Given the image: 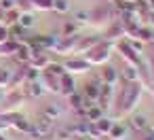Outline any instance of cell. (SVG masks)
I'll return each instance as SVG.
<instances>
[{
	"mask_svg": "<svg viewBox=\"0 0 154 140\" xmlns=\"http://www.w3.org/2000/svg\"><path fill=\"white\" fill-rule=\"evenodd\" d=\"M72 140H89V138H87V136H74Z\"/></svg>",
	"mask_w": 154,
	"mask_h": 140,
	"instance_id": "42",
	"label": "cell"
},
{
	"mask_svg": "<svg viewBox=\"0 0 154 140\" xmlns=\"http://www.w3.org/2000/svg\"><path fill=\"white\" fill-rule=\"evenodd\" d=\"M99 89H101V81H99V79H95V81H91V83H87V85H85V93H82V98H85V100H89V102H95V104H97Z\"/></svg>",
	"mask_w": 154,
	"mask_h": 140,
	"instance_id": "7",
	"label": "cell"
},
{
	"mask_svg": "<svg viewBox=\"0 0 154 140\" xmlns=\"http://www.w3.org/2000/svg\"><path fill=\"white\" fill-rule=\"evenodd\" d=\"M112 123H114L112 119H108V117H101V119H99V121H95L93 125H95V129H97L101 136H108V134H110V129H112Z\"/></svg>",
	"mask_w": 154,
	"mask_h": 140,
	"instance_id": "21",
	"label": "cell"
},
{
	"mask_svg": "<svg viewBox=\"0 0 154 140\" xmlns=\"http://www.w3.org/2000/svg\"><path fill=\"white\" fill-rule=\"evenodd\" d=\"M78 38H80V34H72V36H61V38H59V43L55 45V51H57V53L74 51V47H76Z\"/></svg>",
	"mask_w": 154,
	"mask_h": 140,
	"instance_id": "6",
	"label": "cell"
},
{
	"mask_svg": "<svg viewBox=\"0 0 154 140\" xmlns=\"http://www.w3.org/2000/svg\"><path fill=\"white\" fill-rule=\"evenodd\" d=\"M15 51H17V43L15 41H7V43L0 45V55H13Z\"/></svg>",
	"mask_w": 154,
	"mask_h": 140,
	"instance_id": "30",
	"label": "cell"
},
{
	"mask_svg": "<svg viewBox=\"0 0 154 140\" xmlns=\"http://www.w3.org/2000/svg\"><path fill=\"white\" fill-rule=\"evenodd\" d=\"M152 43H154V28H152Z\"/></svg>",
	"mask_w": 154,
	"mask_h": 140,
	"instance_id": "44",
	"label": "cell"
},
{
	"mask_svg": "<svg viewBox=\"0 0 154 140\" xmlns=\"http://www.w3.org/2000/svg\"><path fill=\"white\" fill-rule=\"evenodd\" d=\"M23 85H26L23 87V96L26 98H38V96L45 93V87H42L40 81H32V83H23Z\"/></svg>",
	"mask_w": 154,
	"mask_h": 140,
	"instance_id": "14",
	"label": "cell"
},
{
	"mask_svg": "<svg viewBox=\"0 0 154 140\" xmlns=\"http://www.w3.org/2000/svg\"><path fill=\"white\" fill-rule=\"evenodd\" d=\"M76 91V83H74V79H72V74H61V79H59V93H63V96H72Z\"/></svg>",
	"mask_w": 154,
	"mask_h": 140,
	"instance_id": "11",
	"label": "cell"
},
{
	"mask_svg": "<svg viewBox=\"0 0 154 140\" xmlns=\"http://www.w3.org/2000/svg\"><path fill=\"white\" fill-rule=\"evenodd\" d=\"M32 81H40V70H36L32 66H26V81L23 83H32Z\"/></svg>",
	"mask_w": 154,
	"mask_h": 140,
	"instance_id": "32",
	"label": "cell"
},
{
	"mask_svg": "<svg viewBox=\"0 0 154 140\" xmlns=\"http://www.w3.org/2000/svg\"><path fill=\"white\" fill-rule=\"evenodd\" d=\"M101 106H97V104H93V106H89L87 110H85V119L87 121H91V123H95V121H99L101 119Z\"/></svg>",
	"mask_w": 154,
	"mask_h": 140,
	"instance_id": "23",
	"label": "cell"
},
{
	"mask_svg": "<svg viewBox=\"0 0 154 140\" xmlns=\"http://www.w3.org/2000/svg\"><path fill=\"white\" fill-rule=\"evenodd\" d=\"M112 98H114V85H106V83H101L99 98H97V106L108 108V106H110V102H112Z\"/></svg>",
	"mask_w": 154,
	"mask_h": 140,
	"instance_id": "8",
	"label": "cell"
},
{
	"mask_svg": "<svg viewBox=\"0 0 154 140\" xmlns=\"http://www.w3.org/2000/svg\"><path fill=\"white\" fill-rule=\"evenodd\" d=\"M135 38H137V41H141V43L152 41V28H148V26H139V28H137V32H135Z\"/></svg>",
	"mask_w": 154,
	"mask_h": 140,
	"instance_id": "27",
	"label": "cell"
},
{
	"mask_svg": "<svg viewBox=\"0 0 154 140\" xmlns=\"http://www.w3.org/2000/svg\"><path fill=\"white\" fill-rule=\"evenodd\" d=\"M78 26H80V24H76V21H66V26H63V36L78 34Z\"/></svg>",
	"mask_w": 154,
	"mask_h": 140,
	"instance_id": "34",
	"label": "cell"
},
{
	"mask_svg": "<svg viewBox=\"0 0 154 140\" xmlns=\"http://www.w3.org/2000/svg\"><path fill=\"white\" fill-rule=\"evenodd\" d=\"M141 140H154V132H150V129H148V132L143 134V138H141Z\"/></svg>",
	"mask_w": 154,
	"mask_h": 140,
	"instance_id": "39",
	"label": "cell"
},
{
	"mask_svg": "<svg viewBox=\"0 0 154 140\" xmlns=\"http://www.w3.org/2000/svg\"><path fill=\"white\" fill-rule=\"evenodd\" d=\"M101 17L103 19H110L112 17V7H108V5L106 7H97L95 11L89 13V19H101Z\"/></svg>",
	"mask_w": 154,
	"mask_h": 140,
	"instance_id": "20",
	"label": "cell"
},
{
	"mask_svg": "<svg viewBox=\"0 0 154 140\" xmlns=\"http://www.w3.org/2000/svg\"><path fill=\"white\" fill-rule=\"evenodd\" d=\"M110 53H112V45L108 41H99L93 49H89L85 53V62L89 66H101L110 60Z\"/></svg>",
	"mask_w": 154,
	"mask_h": 140,
	"instance_id": "2",
	"label": "cell"
},
{
	"mask_svg": "<svg viewBox=\"0 0 154 140\" xmlns=\"http://www.w3.org/2000/svg\"><path fill=\"white\" fill-rule=\"evenodd\" d=\"M118 34H120V36L125 34V26H122V21H114V24H112V28L106 32V36H108V38H116Z\"/></svg>",
	"mask_w": 154,
	"mask_h": 140,
	"instance_id": "29",
	"label": "cell"
},
{
	"mask_svg": "<svg viewBox=\"0 0 154 140\" xmlns=\"http://www.w3.org/2000/svg\"><path fill=\"white\" fill-rule=\"evenodd\" d=\"M101 38H97V36H93V38H85V36H80L78 38V43H76V47H74V53H87L89 49H93L97 43H99Z\"/></svg>",
	"mask_w": 154,
	"mask_h": 140,
	"instance_id": "15",
	"label": "cell"
},
{
	"mask_svg": "<svg viewBox=\"0 0 154 140\" xmlns=\"http://www.w3.org/2000/svg\"><path fill=\"white\" fill-rule=\"evenodd\" d=\"M11 81H13V70L11 68H0V89L11 87Z\"/></svg>",
	"mask_w": 154,
	"mask_h": 140,
	"instance_id": "25",
	"label": "cell"
},
{
	"mask_svg": "<svg viewBox=\"0 0 154 140\" xmlns=\"http://www.w3.org/2000/svg\"><path fill=\"white\" fill-rule=\"evenodd\" d=\"M0 140H7V138H5V136H0Z\"/></svg>",
	"mask_w": 154,
	"mask_h": 140,
	"instance_id": "45",
	"label": "cell"
},
{
	"mask_svg": "<svg viewBox=\"0 0 154 140\" xmlns=\"http://www.w3.org/2000/svg\"><path fill=\"white\" fill-rule=\"evenodd\" d=\"M129 127L135 129V132H148V129H150V121H148L146 115H141V112H133V115L129 117Z\"/></svg>",
	"mask_w": 154,
	"mask_h": 140,
	"instance_id": "5",
	"label": "cell"
},
{
	"mask_svg": "<svg viewBox=\"0 0 154 140\" xmlns=\"http://www.w3.org/2000/svg\"><path fill=\"white\" fill-rule=\"evenodd\" d=\"M45 72H51V74H55V77H61V74H66V68H63V64H55V62H51V64L45 68Z\"/></svg>",
	"mask_w": 154,
	"mask_h": 140,
	"instance_id": "31",
	"label": "cell"
},
{
	"mask_svg": "<svg viewBox=\"0 0 154 140\" xmlns=\"http://www.w3.org/2000/svg\"><path fill=\"white\" fill-rule=\"evenodd\" d=\"M59 79H61V77H55V74H51V72H45V74H42V87H45V91L59 93Z\"/></svg>",
	"mask_w": 154,
	"mask_h": 140,
	"instance_id": "13",
	"label": "cell"
},
{
	"mask_svg": "<svg viewBox=\"0 0 154 140\" xmlns=\"http://www.w3.org/2000/svg\"><path fill=\"white\" fill-rule=\"evenodd\" d=\"M68 98H70V104H72V108H76V110H78V108H82V104H85V98H82L80 93H76V91H74V93H72V96H68Z\"/></svg>",
	"mask_w": 154,
	"mask_h": 140,
	"instance_id": "35",
	"label": "cell"
},
{
	"mask_svg": "<svg viewBox=\"0 0 154 140\" xmlns=\"http://www.w3.org/2000/svg\"><path fill=\"white\" fill-rule=\"evenodd\" d=\"M63 68L68 70V72H89V64L85 62V57L82 60H78V57H70L68 62H63Z\"/></svg>",
	"mask_w": 154,
	"mask_h": 140,
	"instance_id": "9",
	"label": "cell"
},
{
	"mask_svg": "<svg viewBox=\"0 0 154 140\" xmlns=\"http://www.w3.org/2000/svg\"><path fill=\"white\" fill-rule=\"evenodd\" d=\"M150 132H154V121H150Z\"/></svg>",
	"mask_w": 154,
	"mask_h": 140,
	"instance_id": "43",
	"label": "cell"
},
{
	"mask_svg": "<svg viewBox=\"0 0 154 140\" xmlns=\"http://www.w3.org/2000/svg\"><path fill=\"white\" fill-rule=\"evenodd\" d=\"M141 91H143V85L139 81L135 83H125V87L118 91L116 96V110H118V117H125V115H131L141 98Z\"/></svg>",
	"mask_w": 154,
	"mask_h": 140,
	"instance_id": "1",
	"label": "cell"
},
{
	"mask_svg": "<svg viewBox=\"0 0 154 140\" xmlns=\"http://www.w3.org/2000/svg\"><path fill=\"white\" fill-rule=\"evenodd\" d=\"M150 72H152V79H154V55L150 57Z\"/></svg>",
	"mask_w": 154,
	"mask_h": 140,
	"instance_id": "41",
	"label": "cell"
},
{
	"mask_svg": "<svg viewBox=\"0 0 154 140\" xmlns=\"http://www.w3.org/2000/svg\"><path fill=\"white\" fill-rule=\"evenodd\" d=\"M51 123H53V121H49L47 117H40L38 121L32 123V134H30V136H34V138L49 136V134H51Z\"/></svg>",
	"mask_w": 154,
	"mask_h": 140,
	"instance_id": "4",
	"label": "cell"
},
{
	"mask_svg": "<svg viewBox=\"0 0 154 140\" xmlns=\"http://www.w3.org/2000/svg\"><path fill=\"white\" fill-rule=\"evenodd\" d=\"M146 5H148V9H150V13H154V0H146Z\"/></svg>",
	"mask_w": 154,
	"mask_h": 140,
	"instance_id": "40",
	"label": "cell"
},
{
	"mask_svg": "<svg viewBox=\"0 0 154 140\" xmlns=\"http://www.w3.org/2000/svg\"><path fill=\"white\" fill-rule=\"evenodd\" d=\"M89 127H91V121L78 119L76 123H72L68 127V132H70V136H89Z\"/></svg>",
	"mask_w": 154,
	"mask_h": 140,
	"instance_id": "12",
	"label": "cell"
},
{
	"mask_svg": "<svg viewBox=\"0 0 154 140\" xmlns=\"http://www.w3.org/2000/svg\"><path fill=\"white\" fill-rule=\"evenodd\" d=\"M49 64H51V60H49L47 51H40V53L32 55V60H30V66H32V68H36V70H45Z\"/></svg>",
	"mask_w": 154,
	"mask_h": 140,
	"instance_id": "17",
	"label": "cell"
},
{
	"mask_svg": "<svg viewBox=\"0 0 154 140\" xmlns=\"http://www.w3.org/2000/svg\"><path fill=\"white\" fill-rule=\"evenodd\" d=\"M30 7L38 11H53V0H30Z\"/></svg>",
	"mask_w": 154,
	"mask_h": 140,
	"instance_id": "28",
	"label": "cell"
},
{
	"mask_svg": "<svg viewBox=\"0 0 154 140\" xmlns=\"http://www.w3.org/2000/svg\"><path fill=\"white\" fill-rule=\"evenodd\" d=\"M101 83H106V85H116V81H118V70L114 68V66H103L101 68V79H99Z\"/></svg>",
	"mask_w": 154,
	"mask_h": 140,
	"instance_id": "16",
	"label": "cell"
},
{
	"mask_svg": "<svg viewBox=\"0 0 154 140\" xmlns=\"http://www.w3.org/2000/svg\"><path fill=\"white\" fill-rule=\"evenodd\" d=\"M53 11H57V13H68V11H70V2H68V0H53Z\"/></svg>",
	"mask_w": 154,
	"mask_h": 140,
	"instance_id": "33",
	"label": "cell"
},
{
	"mask_svg": "<svg viewBox=\"0 0 154 140\" xmlns=\"http://www.w3.org/2000/svg\"><path fill=\"white\" fill-rule=\"evenodd\" d=\"M42 117H47L49 121H57V119L61 117V108H59L57 104H49V106L42 110Z\"/></svg>",
	"mask_w": 154,
	"mask_h": 140,
	"instance_id": "24",
	"label": "cell"
},
{
	"mask_svg": "<svg viewBox=\"0 0 154 140\" xmlns=\"http://www.w3.org/2000/svg\"><path fill=\"white\" fill-rule=\"evenodd\" d=\"M7 41H11V36H9V28L0 26V45H2V43H7Z\"/></svg>",
	"mask_w": 154,
	"mask_h": 140,
	"instance_id": "37",
	"label": "cell"
},
{
	"mask_svg": "<svg viewBox=\"0 0 154 140\" xmlns=\"http://www.w3.org/2000/svg\"><path fill=\"white\" fill-rule=\"evenodd\" d=\"M122 79H125V83H135V81H139V68L127 64V66L122 68Z\"/></svg>",
	"mask_w": 154,
	"mask_h": 140,
	"instance_id": "18",
	"label": "cell"
},
{
	"mask_svg": "<svg viewBox=\"0 0 154 140\" xmlns=\"http://www.w3.org/2000/svg\"><path fill=\"white\" fill-rule=\"evenodd\" d=\"M11 9H17V0H0V11H11Z\"/></svg>",
	"mask_w": 154,
	"mask_h": 140,
	"instance_id": "36",
	"label": "cell"
},
{
	"mask_svg": "<svg viewBox=\"0 0 154 140\" xmlns=\"http://www.w3.org/2000/svg\"><path fill=\"white\" fill-rule=\"evenodd\" d=\"M23 28L19 26V24H15V26H11L9 28V36H11V41H15V43H23Z\"/></svg>",
	"mask_w": 154,
	"mask_h": 140,
	"instance_id": "26",
	"label": "cell"
},
{
	"mask_svg": "<svg viewBox=\"0 0 154 140\" xmlns=\"http://www.w3.org/2000/svg\"><path fill=\"white\" fill-rule=\"evenodd\" d=\"M87 19H89V13H87V11H78V13L74 15V21H76V24H82V21H87Z\"/></svg>",
	"mask_w": 154,
	"mask_h": 140,
	"instance_id": "38",
	"label": "cell"
},
{
	"mask_svg": "<svg viewBox=\"0 0 154 140\" xmlns=\"http://www.w3.org/2000/svg\"><path fill=\"white\" fill-rule=\"evenodd\" d=\"M34 15L30 13V11H23V13H19V19H17V24L23 28V30H30V28H34Z\"/></svg>",
	"mask_w": 154,
	"mask_h": 140,
	"instance_id": "22",
	"label": "cell"
},
{
	"mask_svg": "<svg viewBox=\"0 0 154 140\" xmlns=\"http://www.w3.org/2000/svg\"><path fill=\"white\" fill-rule=\"evenodd\" d=\"M125 136H127V125L120 123V121H118V123L114 121V123H112V129H110V134H108V138H112V140H122Z\"/></svg>",
	"mask_w": 154,
	"mask_h": 140,
	"instance_id": "19",
	"label": "cell"
},
{
	"mask_svg": "<svg viewBox=\"0 0 154 140\" xmlns=\"http://www.w3.org/2000/svg\"><path fill=\"white\" fill-rule=\"evenodd\" d=\"M15 60L21 62V64H30L32 60V47L23 41V43H17V51H15Z\"/></svg>",
	"mask_w": 154,
	"mask_h": 140,
	"instance_id": "10",
	"label": "cell"
},
{
	"mask_svg": "<svg viewBox=\"0 0 154 140\" xmlns=\"http://www.w3.org/2000/svg\"><path fill=\"white\" fill-rule=\"evenodd\" d=\"M118 49L122 51V57H125L131 66H137V68L141 66V57H139V53H135L127 41H120V43H118Z\"/></svg>",
	"mask_w": 154,
	"mask_h": 140,
	"instance_id": "3",
	"label": "cell"
},
{
	"mask_svg": "<svg viewBox=\"0 0 154 140\" xmlns=\"http://www.w3.org/2000/svg\"><path fill=\"white\" fill-rule=\"evenodd\" d=\"M55 140H66V138H55Z\"/></svg>",
	"mask_w": 154,
	"mask_h": 140,
	"instance_id": "46",
	"label": "cell"
}]
</instances>
